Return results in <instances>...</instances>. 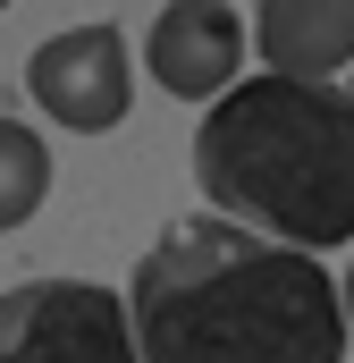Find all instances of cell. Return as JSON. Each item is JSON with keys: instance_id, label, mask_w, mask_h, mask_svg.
Returning <instances> with one entry per match:
<instances>
[{"instance_id": "cell-1", "label": "cell", "mask_w": 354, "mask_h": 363, "mask_svg": "<svg viewBox=\"0 0 354 363\" xmlns=\"http://www.w3.org/2000/svg\"><path fill=\"white\" fill-rule=\"evenodd\" d=\"M127 313L144 363H338L346 296L312 245L245 220H185L135 271Z\"/></svg>"}, {"instance_id": "cell-2", "label": "cell", "mask_w": 354, "mask_h": 363, "mask_svg": "<svg viewBox=\"0 0 354 363\" xmlns=\"http://www.w3.org/2000/svg\"><path fill=\"white\" fill-rule=\"evenodd\" d=\"M194 178L211 211L287 237V245H354V93L329 77H245L202 110Z\"/></svg>"}, {"instance_id": "cell-3", "label": "cell", "mask_w": 354, "mask_h": 363, "mask_svg": "<svg viewBox=\"0 0 354 363\" xmlns=\"http://www.w3.org/2000/svg\"><path fill=\"white\" fill-rule=\"evenodd\" d=\"M0 363H144V347L101 279H34L0 296Z\"/></svg>"}, {"instance_id": "cell-4", "label": "cell", "mask_w": 354, "mask_h": 363, "mask_svg": "<svg viewBox=\"0 0 354 363\" xmlns=\"http://www.w3.org/2000/svg\"><path fill=\"white\" fill-rule=\"evenodd\" d=\"M25 93L42 118L76 127V135H110L135 101V68H127V43L118 26H68L51 43H34L25 60Z\"/></svg>"}, {"instance_id": "cell-5", "label": "cell", "mask_w": 354, "mask_h": 363, "mask_svg": "<svg viewBox=\"0 0 354 363\" xmlns=\"http://www.w3.org/2000/svg\"><path fill=\"white\" fill-rule=\"evenodd\" d=\"M144 68L177 101H219L245 68V17L228 0H169L144 34Z\"/></svg>"}, {"instance_id": "cell-6", "label": "cell", "mask_w": 354, "mask_h": 363, "mask_svg": "<svg viewBox=\"0 0 354 363\" xmlns=\"http://www.w3.org/2000/svg\"><path fill=\"white\" fill-rule=\"evenodd\" d=\"M253 51L278 77H338L354 68V0H262Z\"/></svg>"}, {"instance_id": "cell-7", "label": "cell", "mask_w": 354, "mask_h": 363, "mask_svg": "<svg viewBox=\"0 0 354 363\" xmlns=\"http://www.w3.org/2000/svg\"><path fill=\"white\" fill-rule=\"evenodd\" d=\"M42 194H51V144H42L34 127L0 118V237H8L25 211H42Z\"/></svg>"}, {"instance_id": "cell-8", "label": "cell", "mask_w": 354, "mask_h": 363, "mask_svg": "<svg viewBox=\"0 0 354 363\" xmlns=\"http://www.w3.org/2000/svg\"><path fill=\"white\" fill-rule=\"evenodd\" d=\"M338 296H346V330H354V262H346V279H338Z\"/></svg>"}, {"instance_id": "cell-9", "label": "cell", "mask_w": 354, "mask_h": 363, "mask_svg": "<svg viewBox=\"0 0 354 363\" xmlns=\"http://www.w3.org/2000/svg\"><path fill=\"white\" fill-rule=\"evenodd\" d=\"M346 93H354V77H346Z\"/></svg>"}, {"instance_id": "cell-10", "label": "cell", "mask_w": 354, "mask_h": 363, "mask_svg": "<svg viewBox=\"0 0 354 363\" xmlns=\"http://www.w3.org/2000/svg\"><path fill=\"white\" fill-rule=\"evenodd\" d=\"M0 9H8V0H0Z\"/></svg>"}]
</instances>
